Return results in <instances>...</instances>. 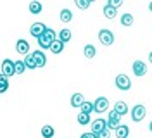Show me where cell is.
<instances>
[{
  "mask_svg": "<svg viewBox=\"0 0 152 138\" xmlns=\"http://www.w3.org/2000/svg\"><path fill=\"white\" fill-rule=\"evenodd\" d=\"M99 42L105 47H111L114 43V35L111 29H107V28H102L100 31H99Z\"/></svg>",
  "mask_w": 152,
  "mask_h": 138,
  "instance_id": "cell-1",
  "label": "cell"
},
{
  "mask_svg": "<svg viewBox=\"0 0 152 138\" xmlns=\"http://www.w3.org/2000/svg\"><path fill=\"white\" fill-rule=\"evenodd\" d=\"M114 83H116L118 90H123V92H128V90L132 88V80H130L126 74H118Z\"/></svg>",
  "mask_w": 152,
  "mask_h": 138,
  "instance_id": "cell-2",
  "label": "cell"
},
{
  "mask_svg": "<svg viewBox=\"0 0 152 138\" xmlns=\"http://www.w3.org/2000/svg\"><path fill=\"white\" fill-rule=\"evenodd\" d=\"M4 76H7V78H10V76H14L16 74V62L14 61H10V59H4V62H2V69H0Z\"/></svg>",
  "mask_w": 152,
  "mask_h": 138,
  "instance_id": "cell-3",
  "label": "cell"
},
{
  "mask_svg": "<svg viewBox=\"0 0 152 138\" xmlns=\"http://www.w3.org/2000/svg\"><path fill=\"white\" fill-rule=\"evenodd\" d=\"M145 116H147V109L143 107L142 104H137V105L132 109V119L135 121V123L143 121V119H145Z\"/></svg>",
  "mask_w": 152,
  "mask_h": 138,
  "instance_id": "cell-4",
  "label": "cell"
},
{
  "mask_svg": "<svg viewBox=\"0 0 152 138\" xmlns=\"http://www.w3.org/2000/svg\"><path fill=\"white\" fill-rule=\"evenodd\" d=\"M94 107H95V112H105V110L109 109V100L105 99V97H97L94 102Z\"/></svg>",
  "mask_w": 152,
  "mask_h": 138,
  "instance_id": "cell-5",
  "label": "cell"
},
{
  "mask_svg": "<svg viewBox=\"0 0 152 138\" xmlns=\"http://www.w3.org/2000/svg\"><path fill=\"white\" fill-rule=\"evenodd\" d=\"M119 119H121V116L113 109L111 112H109V118H107V128L109 129H116L118 126H119Z\"/></svg>",
  "mask_w": 152,
  "mask_h": 138,
  "instance_id": "cell-6",
  "label": "cell"
},
{
  "mask_svg": "<svg viewBox=\"0 0 152 138\" xmlns=\"http://www.w3.org/2000/svg\"><path fill=\"white\" fill-rule=\"evenodd\" d=\"M132 67H133V74H135V76H138V78L147 74V64H145L143 61H135Z\"/></svg>",
  "mask_w": 152,
  "mask_h": 138,
  "instance_id": "cell-7",
  "label": "cell"
},
{
  "mask_svg": "<svg viewBox=\"0 0 152 138\" xmlns=\"http://www.w3.org/2000/svg\"><path fill=\"white\" fill-rule=\"evenodd\" d=\"M45 29H47V26H45L43 23H33V26L29 28V33H31L35 38H38V37H42V35L45 33Z\"/></svg>",
  "mask_w": 152,
  "mask_h": 138,
  "instance_id": "cell-8",
  "label": "cell"
},
{
  "mask_svg": "<svg viewBox=\"0 0 152 138\" xmlns=\"http://www.w3.org/2000/svg\"><path fill=\"white\" fill-rule=\"evenodd\" d=\"M107 128V121L105 119H95V121H92V131H94L95 135H99L100 131H104V129Z\"/></svg>",
  "mask_w": 152,
  "mask_h": 138,
  "instance_id": "cell-9",
  "label": "cell"
},
{
  "mask_svg": "<svg viewBox=\"0 0 152 138\" xmlns=\"http://www.w3.org/2000/svg\"><path fill=\"white\" fill-rule=\"evenodd\" d=\"M16 50L23 55H28L29 54V43L26 40H18L16 42Z\"/></svg>",
  "mask_w": 152,
  "mask_h": 138,
  "instance_id": "cell-10",
  "label": "cell"
},
{
  "mask_svg": "<svg viewBox=\"0 0 152 138\" xmlns=\"http://www.w3.org/2000/svg\"><path fill=\"white\" fill-rule=\"evenodd\" d=\"M33 55H35V59H37V62H38V67H43V66L47 64V57H45V52L42 48L40 50H35Z\"/></svg>",
  "mask_w": 152,
  "mask_h": 138,
  "instance_id": "cell-11",
  "label": "cell"
},
{
  "mask_svg": "<svg viewBox=\"0 0 152 138\" xmlns=\"http://www.w3.org/2000/svg\"><path fill=\"white\" fill-rule=\"evenodd\" d=\"M114 110H116L119 116H124V114H126V112H128L130 109H128V104H126V102L118 100L116 104H114Z\"/></svg>",
  "mask_w": 152,
  "mask_h": 138,
  "instance_id": "cell-12",
  "label": "cell"
},
{
  "mask_svg": "<svg viewBox=\"0 0 152 138\" xmlns=\"http://www.w3.org/2000/svg\"><path fill=\"white\" fill-rule=\"evenodd\" d=\"M114 131H116V138H128V135H130V128L126 124H119Z\"/></svg>",
  "mask_w": 152,
  "mask_h": 138,
  "instance_id": "cell-13",
  "label": "cell"
},
{
  "mask_svg": "<svg viewBox=\"0 0 152 138\" xmlns=\"http://www.w3.org/2000/svg\"><path fill=\"white\" fill-rule=\"evenodd\" d=\"M37 40H38V45H40V48H42V50H50V47H52V43H54V42H50L45 35L38 37Z\"/></svg>",
  "mask_w": 152,
  "mask_h": 138,
  "instance_id": "cell-14",
  "label": "cell"
},
{
  "mask_svg": "<svg viewBox=\"0 0 152 138\" xmlns=\"http://www.w3.org/2000/svg\"><path fill=\"white\" fill-rule=\"evenodd\" d=\"M24 64H26L28 69H37L38 67V62H37V59H35V55L33 54L24 55Z\"/></svg>",
  "mask_w": 152,
  "mask_h": 138,
  "instance_id": "cell-15",
  "label": "cell"
},
{
  "mask_svg": "<svg viewBox=\"0 0 152 138\" xmlns=\"http://www.w3.org/2000/svg\"><path fill=\"white\" fill-rule=\"evenodd\" d=\"M83 104H85V97L81 93H75L71 97V107H81Z\"/></svg>",
  "mask_w": 152,
  "mask_h": 138,
  "instance_id": "cell-16",
  "label": "cell"
},
{
  "mask_svg": "<svg viewBox=\"0 0 152 138\" xmlns=\"http://www.w3.org/2000/svg\"><path fill=\"white\" fill-rule=\"evenodd\" d=\"M102 12H104V16L107 19H114L116 16H118V9H116V7H113V5H109V4L104 7V10H102Z\"/></svg>",
  "mask_w": 152,
  "mask_h": 138,
  "instance_id": "cell-17",
  "label": "cell"
},
{
  "mask_svg": "<svg viewBox=\"0 0 152 138\" xmlns=\"http://www.w3.org/2000/svg\"><path fill=\"white\" fill-rule=\"evenodd\" d=\"M64 45H66V43H64V42H61V40H56V42H54V43H52V47H50V52H52V54H61V52H62V50H64Z\"/></svg>",
  "mask_w": 152,
  "mask_h": 138,
  "instance_id": "cell-18",
  "label": "cell"
},
{
  "mask_svg": "<svg viewBox=\"0 0 152 138\" xmlns=\"http://www.w3.org/2000/svg\"><path fill=\"white\" fill-rule=\"evenodd\" d=\"M43 10V5L38 2V0H33V2H29V12L31 14H40Z\"/></svg>",
  "mask_w": 152,
  "mask_h": 138,
  "instance_id": "cell-19",
  "label": "cell"
},
{
  "mask_svg": "<svg viewBox=\"0 0 152 138\" xmlns=\"http://www.w3.org/2000/svg\"><path fill=\"white\" fill-rule=\"evenodd\" d=\"M71 29H67V28H64V29H61L59 31V40L61 42H64V43H67V42H71Z\"/></svg>",
  "mask_w": 152,
  "mask_h": 138,
  "instance_id": "cell-20",
  "label": "cell"
},
{
  "mask_svg": "<svg viewBox=\"0 0 152 138\" xmlns=\"http://www.w3.org/2000/svg\"><path fill=\"white\" fill-rule=\"evenodd\" d=\"M133 14H128V12H124L123 16H121V24H123L124 28H130L133 24Z\"/></svg>",
  "mask_w": 152,
  "mask_h": 138,
  "instance_id": "cell-21",
  "label": "cell"
},
{
  "mask_svg": "<svg viewBox=\"0 0 152 138\" xmlns=\"http://www.w3.org/2000/svg\"><path fill=\"white\" fill-rule=\"evenodd\" d=\"M59 18H61V21H62V23H71V21H73V12H71L69 9H62V10H61V16H59Z\"/></svg>",
  "mask_w": 152,
  "mask_h": 138,
  "instance_id": "cell-22",
  "label": "cell"
},
{
  "mask_svg": "<svg viewBox=\"0 0 152 138\" xmlns=\"http://www.w3.org/2000/svg\"><path fill=\"white\" fill-rule=\"evenodd\" d=\"M42 137L43 138H54V133H56V129L52 128V126H48V124H45L43 128H42Z\"/></svg>",
  "mask_w": 152,
  "mask_h": 138,
  "instance_id": "cell-23",
  "label": "cell"
},
{
  "mask_svg": "<svg viewBox=\"0 0 152 138\" xmlns=\"http://www.w3.org/2000/svg\"><path fill=\"white\" fill-rule=\"evenodd\" d=\"M76 121H78V124H90L92 121H90V114H86V112H80L78 114V118H76Z\"/></svg>",
  "mask_w": 152,
  "mask_h": 138,
  "instance_id": "cell-24",
  "label": "cell"
},
{
  "mask_svg": "<svg viewBox=\"0 0 152 138\" xmlns=\"http://www.w3.org/2000/svg\"><path fill=\"white\" fill-rule=\"evenodd\" d=\"M83 54H85L86 59H94L95 54H97V50H95L94 45H85V48H83Z\"/></svg>",
  "mask_w": 152,
  "mask_h": 138,
  "instance_id": "cell-25",
  "label": "cell"
},
{
  "mask_svg": "<svg viewBox=\"0 0 152 138\" xmlns=\"http://www.w3.org/2000/svg\"><path fill=\"white\" fill-rule=\"evenodd\" d=\"M80 109H81V112H86V114H92V112H95L94 102H88V100H85V104H83Z\"/></svg>",
  "mask_w": 152,
  "mask_h": 138,
  "instance_id": "cell-26",
  "label": "cell"
},
{
  "mask_svg": "<svg viewBox=\"0 0 152 138\" xmlns=\"http://www.w3.org/2000/svg\"><path fill=\"white\" fill-rule=\"evenodd\" d=\"M7 88H9V80H7V76L0 74V93H5Z\"/></svg>",
  "mask_w": 152,
  "mask_h": 138,
  "instance_id": "cell-27",
  "label": "cell"
},
{
  "mask_svg": "<svg viewBox=\"0 0 152 138\" xmlns=\"http://www.w3.org/2000/svg\"><path fill=\"white\" fill-rule=\"evenodd\" d=\"M75 4H76V7L78 9H81V10H86L88 7H90V0H75Z\"/></svg>",
  "mask_w": 152,
  "mask_h": 138,
  "instance_id": "cell-28",
  "label": "cell"
},
{
  "mask_svg": "<svg viewBox=\"0 0 152 138\" xmlns=\"http://www.w3.org/2000/svg\"><path fill=\"white\" fill-rule=\"evenodd\" d=\"M28 67L24 64V61H16V74H23Z\"/></svg>",
  "mask_w": 152,
  "mask_h": 138,
  "instance_id": "cell-29",
  "label": "cell"
},
{
  "mask_svg": "<svg viewBox=\"0 0 152 138\" xmlns=\"http://www.w3.org/2000/svg\"><path fill=\"white\" fill-rule=\"evenodd\" d=\"M43 35H45V37L50 40V42H56V40H57L56 31H54V29H50V28H47V29H45V33H43Z\"/></svg>",
  "mask_w": 152,
  "mask_h": 138,
  "instance_id": "cell-30",
  "label": "cell"
},
{
  "mask_svg": "<svg viewBox=\"0 0 152 138\" xmlns=\"http://www.w3.org/2000/svg\"><path fill=\"white\" fill-rule=\"evenodd\" d=\"M109 137H111V129L109 128H105L104 131H100V133L97 135V138H109Z\"/></svg>",
  "mask_w": 152,
  "mask_h": 138,
  "instance_id": "cell-31",
  "label": "cell"
},
{
  "mask_svg": "<svg viewBox=\"0 0 152 138\" xmlns=\"http://www.w3.org/2000/svg\"><path fill=\"white\" fill-rule=\"evenodd\" d=\"M124 0H109V5H113V7H116V9H119L121 5H123Z\"/></svg>",
  "mask_w": 152,
  "mask_h": 138,
  "instance_id": "cell-32",
  "label": "cell"
},
{
  "mask_svg": "<svg viewBox=\"0 0 152 138\" xmlns=\"http://www.w3.org/2000/svg\"><path fill=\"white\" fill-rule=\"evenodd\" d=\"M80 138H97V135H95L94 131H92V133H83V135H81Z\"/></svg>",
  "mask_w": 152,
  "mask_h": 138,
  "instance_id": "cell-33",
  "label": "cell"
},
{
  "mask_svg": "<svg viewBox=\"0 0 152 138\" xmlns=\"http://www.w3.org/2000/svg\"><path fill=\"white\" fill-rule=\"evenodd\" d=\"M149 62H151V64H152V52H151V54H149Z\"/></svg>",
  "mask_w": 152,
  "mask_h": 138,
  "instance_id": "cell-34",
  "label": "cell"
},
{
  "mask_svg": "<svg viewBox=\"0 0 152 138\" xmlns=\"http://www.w3.org/2000/svg\"><path fill=\"white\" fill-rule=\"evenodd\" d=\"M149 10H151V12H152V2H151V4H149Z\"/></svg>",
  "mask_w": 152,
  "mask_h": 138,
  "instance_id": "cell-35",
  "label": "cell"
},
{
  "mask_svg": "<svg viewBox=\"0 0 152 138\" xmlns=\"http://www.w3.org/2000/svg\"><path fill=\"white\" fill-rule=\"evenodd\" d=\"M149 129H151V133H152V121H151V124H149Z\"/></svg>",
  "mask_w": 152,
  "mask_h": 138,
  "instance_id": "cell-36",
  "label": "cell"
},
{
  "mask_svg": "<svg viewBox=\"0 0 152 138\" xmlns=\"http://www.w3.org/2000/svg\"><path fill=\"white\" fill-rule=\"evenodd\" d=\"M90 2H95V0H90Z\"/></svg>",
  "mask_w": 152,
  "mask_h": 138,
  "instance_id": "cell-37",
  "label": "cell"
}]
</instances>
